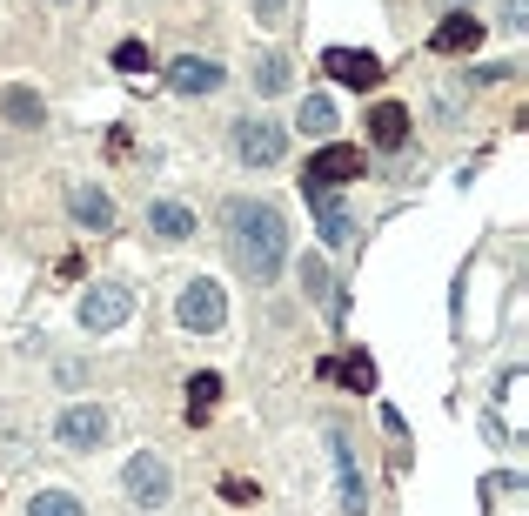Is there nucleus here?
<instances>
[{
  "mask_svg": "<svg viewBox=\"0 0 529 516\" xmlns=\"http://www.w3.org/2000/svg\"><path fill=\"white\" fill-rule=\"evenodd\" d=\"M0 121L7 128H47V101L34 88H0Z\"/></svg>",
  "mask_w": 529,
  "mask_h": 516,
  "instance_id": "14",
  "label": "nucleus"
},
{
  "mask_svg": "<svg viewBox=\"0 0 529 516\" xmlns=\"http://www.w3.org/2000/svg\"><path fill=\"white\" fill-rule=\"evenodd\" d=\"M322 376H342L355 396H375V362L369 356H349V362H322Z\"/></svg>",
  "mask_w": 529,
  "mask_h": 516,
  "instance_id": "19",
  "label": "nucleus"
},
{
  "mask_svg": "<svg viewBox=\"0 0 529 516\" xmlns=\"http://www.w3.org/2000/svg\"><path fill=\"white\" fill-rule=\"evenodd\" d=\"M329 449H335V483H342V516H369V483H362V463H355L342 423H329Z\"/></svg>",
  "mask_w": 529,
  "mask_h": 516,
  "instance_id": "7",
  "label": "nucleus"
},
{
  "mask_svg": "<svg viewBox=\"0 0 529 516\" xmlns=\"http://www.w3.org/2000/svg\"><path fill=\"white\" fill-rule=\"evenodd\" d=\"M121 490H128L134 510H161L175 496V470L161 463L155 449H141V456H128V470H121Z\"/></svg>",
  "mask_w": 529,
  "mask_h": 516,
  "instance_id": "3",
  "label": "nucleus"
},
{
  "mask_svg": "<svg viewBox=\"0 0 529 516\" xmlns=\"http://www.w3.org/2000/svg\"><path fill=\"white\" fill-rule=\"evenodd\" d=\"M27 516H88V510H81L74 490H41L34 503H27Z\"/></svg>",
  "mask_w": 529,
  "mask_h": 516,
  "instance_id": "22",
  "label": "nucleus"
},
{
  "mask_svg": "<svg viewBox=\"0 0 529 516\" xmlns=\"http://www.w3.org/2000/svg\"><path fill=\"white\" fill-rule=\"evenodd\" d=\"M503 27H529V0H503Z\"/></svg>",
  "mask_w": 529,
  "mask_h": 516,
  "instance_id": "24",
  "label": "nucleus"
},
{
  "mask_svg": "<svg viewBox=\"0 0 529 516\" xmlns=\"http://www.w3.org/2000/svg\"><path fill=\"white\" fill-rule=\"evenodd\" d=\"M148 235H161V242H188V235H195V208L155 202V208H148Z\"/></svg>",
  "mask_w": 529,
  "mask_h": 516,
  "instance_id": "16",
  "label": "nucleus"
},
{
  "mask_svg": "<svg viewBox=\"0 0 529 516\" xmlns=\"http://www.w3.org/2000/svg\"><path fill=\"white\" fill-rule=\"evenodd\" d=\"M228 74H221V61H201V54H181L175 68H168V88L181 94V101H201V94H215Z\"/></svg>",
  "mask_w": 529,
  "mask_h": 516,
  "instance_id": "11",
  "label": "nucleus"
},
{
  "mask_svg": "<svg viewBox=\"0 0 529 516\" xmlns=\"http://www.w3.org/2000/svg\"><path fill=\"white\" fill-rule=\"evenodd\" d=\"M215 396H221V376L188 382V423H208V416H215Z\"/></svg>",
  "mask_w": 529,
  "mask_h": 516,
  "instance_id": "21",
  "label": "nucleus"
},
{
  "mask_svg": "<svg viewBox=\"0 0 529 516\" xmlns=\"http://www.w3.org/2000/svg\"><path fill=\"white\" fill-rule=\"evenodd\" d=\"M248 81H255V94L268 101V94H288V81H295V74H288V61H282V54H262Z\"/></svg>",
  "mask_w": 529,
  "mask_h": 516,
  "instance_id": "20",
  "label": "nucleus"
},
{
  "mask_svg": "<svg viewBox=\"0 0 529 516\" xmlns=\"http://www.w3.org/2000/svg\"><path fill=\"white\" fill-rule=\"evenodd\" d=\"M175 322H181V329H195V336L221 329V322H228V295H221V282L195 275V282H188V289L175 295Z\"/></svg>",
  "mask_w": 529,
  "mask_h": 516,
  "instance_id": "4",
  "label": "nucleus"
},
{
  "mask_svg": "<svg viewBox=\"0 0 529 516\" xmlns=\"http://www.w3.org/2000/svg\"><path fill=\"white\" fill-rule=\"evenodd\" d=\"M302 195H309V208H315V235L329 248H349L355 242V215L335 202V188H302Z\"/></svg>",
  "mask_w": 529,
  "mask_h": 516,
  "instance_id": "9",
  "label": "nucleus"
},
{
  "mask_svg": "<svg viewBox=\"0 0 529 516\" xmlns=\"http://www.w3.org/2000/svg\"><path fill=\"white\" fill-rule=\"evenodd\" d=\"M67 215L88 228V235H108L114 228V202L101 195V188H67Z\"/></svg>",
  "mask_w": 529,
  "mask_h": 516,
  "instance_id": "13",
  "label": "nucleus"
},
{
  "mask_svg": "<svg viewBox=\"0 0 529 516\" xmlns=\"http://www.w3.org/2000/svg\"><path fill=\"white\" fill-rule=\"evenodd\" d=\"M228 248H235V269L248 275V282H275L288 262V222L275 202H255V195H242V202H228Z\"/></svg>",
  "mask_w": 529,
  "mask_h": 516,
  "instance_id": "1",
  "label": "nucleus"
},
{
  "mask_svg": "<svg viewBox=\"0 0 529 516\" xmlns=\"http://www.w3.org/2000/svg\"><path fill=\"white\" fill-rule=\"evenodd\" d=\"M483 27L489 21H476L469 7H449V14H442V27L429 34V47H436V54H476V47H483Z\"/></svg>",
  "mask_w": 529,
  "mask_h": 516,
  "instance_id": "10",
  "label": "nucleus"
},
{
  "mask_svg": "<svg viewBox=\"0 0 529 516\" xmlns=\"http://www.w3.org/2000/svg\"><path fill=\"white\" fill-rule=\"evenodd\" d=\"M235 155H242L248 168H275V161L288 155V128H275V121H255V114H242V121H235Z\"/></svg>",
  "mask_w": 529,
  "mask_h": 516,
  "instance_id": "6",
  "label": "nucleus"
},
{
  "mask_svg": "<svg viewBox=\"0 0 529 516\" xmlns=\"http://www.w3.org/2000/svg\"><path fill=\"white\" fill-rule=\"evenodd\" d=\"M369 175V155L362 148H349V141H322L309 155V168H302V188H349V181Z\"/></svg>",
  "mask_w": 529,
  "mask_h": 516,
  "instance_id": "2",
  "label": "nucleus"
},
{
  "mask_svg": "<svg viewBox=\"0 0 529 516\" xmlns=\"http://www.w3.org/2000/svg\"><path fill=\"white\" fill-rule=\"evenodd\" d=\"M402 141H409V108H396V101L369 108V148H402Z\"/></svg>",
  "mask_w": 529,
  "mask_h": 516,
  "instance_id": "15",
  "label": "nucleus"
},
{
  "mask_svg": "<svg viewBox=\"0 0 529 516\" xmlns=\"http://www.w3.org/2000/svg\"><path fill=\"white\" fill-rule=\"evenodd\" d=\"M108 409H101V403H67L61 409V416H54V443H61V449H101V443H108Z\"/></svg>",
  "mask_w": 529,
  "mask_h": 516,
  "instance_id": "5",
  "label": "nucleus"
},
{
  "mask_svg": "<svg viewBox=\"0 0 529 516\" xmlns=\"http://www.w3.org/2000/svg\"><path fill=\"white\" fill-rule=\"evenodd\" d=\"M114 68H121V74H148V47L121 41V47H114Z\"/></svg>",
  "mask_w": 529,
  "mask_h": 516,
  "instance_id": "23",
  "label": "nucleus"
},
{
  "mask_svg": "<svg viewBox=\"0 0 529 516\" xmlns=\"http://www.w3.org/2000/svg\"><path fill=\"white\" fill-rule=\"evenodd\" d=\"M322 68H329L342 88H375V81H382V61L362 54V47H329V54H322Z\"/></svg>",
  "mask_w": 529,
  "mask_h": 516,
  "instance_id": "12",
  "label": "nucleus"
},
{
  "mask_svg": "<svg viewBox=\"0 0 529 516\" xmlns=\"http://www.w3.org/2000/svg\"><path fill=\"white\" fill-rule=\"evenodd\" d=\"M54 7H67V0H54Z\"/></svg>",
  "mask_w": 529,
  "mask_h": 516,
  "instance_id": "26",
  "label": "nucleus"
},
{
  "mask_svg": "<svg viewBox=\"0 0 529 516\" xmlns=\"http://www.w3.org/2000/svg\"><path fill=\"white\" fill-rule=\"evenodd\" d=\"M302 289H309V302H329V309H342V295H335V275H329V262L322 255H302Z\"/></svg>",
  "mask_w": 529,
  "mask_h": 516,
  "instance_id": "18",
  "label": "nucleus"
},
{
  "mask_svg": "<svg viewBox=\"0 0 529 516\" xmlns=\"http://www.w3.org/2000/svg\"><path fill=\"white\" fill-rule=\"evenodd\" d=\"M295 128H302L309 141H329L335 135V101H329V94H309L302 114H295Z\"/></svg>",
  "mask_w": 529,
  "mask_h": 516,
  "instance_id": "17",
  "label": "nucleus"
},
{
  "mask_svg": "<svg viewBox=\"0 0 529 516\" xmlns=\"http://www.w3.org/2000/svg\"><path fill=\"white\" fill-rule=\"evenodd\" d=\"M288 14V0H255V21H282Z\"/></svg>",
  "mask_w": 529,
  "mask_h": 516,
  "instance_id": "25",
  "label": "nucleus"
},
{
  "mask_svg": "<svg viewBox=\"0 0 529 516\" xmlns=\"http://www.w3.org/2000/svg\"><path fill=\"white\" fill-rule=\"evenodd\" d=\"M128 315H134V295L121 289V282H101V289L81 295V329H94V336H101V329H121Z\"/></svg>",
  "mask_w": 529,
  "mask_h": 516,
  "instance_id": "8",
  "label": "nucleus"
}]
</instances>
